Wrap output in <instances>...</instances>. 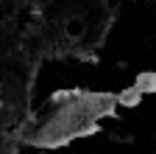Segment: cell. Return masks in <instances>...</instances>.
I'll list each match as a JSON object with an SVG mask.
<instances>
[{
  "instance_id": "cell-1",
  "label": "cell",
  "mask_w": 156,
  "mask_h": 154,
  "mask_svg": "<svg viewBox=\"0 0 156 154\" xmlns=\"http://www.w3.org/2000/svg\"><path fill=\"white\" fill-rule=\"evenodd\" d=\"M136 90L145 92V90H156V73H142L140 81H136Z\"/></svg>"
}]
</instances>
